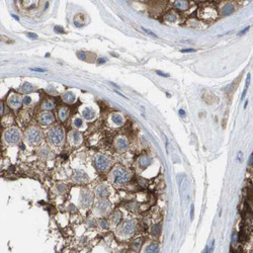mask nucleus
Returning a JSON list of instances; mask_svg holds the SVG:
<instances>
[{
	"mask_svg": "<svg viewBox=\"0 0 253 253\" xmlns=\"http://www.w3.org/2000/svg\"><path fill=\"white\" fill-rule=\"evenodd\" d=\"M34 90V86L29 82H25L23 84L20 86V91L22 93H30Z\"/></svg>",
	"mask_w": 253,
	"mask_h": 253,
	"instance_id": "aec40b11",
	"label": "nucleus"
},
{
	"mask_svg": "<svg viewBox=\"0 0 253 253\" xmlns=\"http://www.w3.org/2000/svg\"><path fill=\"white\" fill-rule=\"evenodd\" d=\"M178 113H179V114H180L181 117H184V116H185V112H184V110H183L182 109H180L178 110Z\"/></svg>",
	"mask_w": 253,
	"mask_h": 253,
	"instance_id": "a19ab883",
	"label": "nucleus"
},
{
	"mask_svg": "<svg viewBox=\"0 0 253 253\" xmlns=\"http://www.w3.org/2000/svg\"><path fill=\"white\" fill-rule=\"evenodd\" d=\"M73 125H74V127L75 128H81L83 126V121L81 117H75L74 121H73Z\"/></svg>",
	"mask_w": 253,
	"mask_h": 253,
	"instance_id": "393cba45",
	"label": "nucleus"
},
{
	"mask_svg": "<svg viewBox=\"0 0 253 253\" xmlns=\"http://www.w3.org/2000/svg\"><path fill=\"white\" fill-rule=\"evenodd\" d=\"M193 52H196L195 49H184V50H181V53H193Z\"/></svg>",
	"mask_w": 253,
	"mask_h": 253,
	"instance_id": "72a5a7b5",
	"label": "nucleus"
},
{
	"mask_svg": "<svg viewBox=\"0 0 253 253\" xmlns=\"http://www.w3.org/2000/svg\"><path fill=\"white\" fill-rule=\"evenodd\" d=\"M190 219H193V204H192V207H190Z\"/></svg>",
	"mask_w": 253,
	"mask_h": 253,
	"instance_id": "4c0bfd02",
	"label": "nucleus"
},
{
	"mask_svg": "<svg viewBox=\"0 0 253 253\" xmlns=\"http://www.w3.org/2000/svg\"><path fill=\"white\" fill-rule=\"evenodd\" d=\"M249 164H250V165L252 164V156H251L250 158H249Z\"/></svg>",
	"mask_w": 253,
	"mask_h": 253,
	"instance_id": "c03bdc74",
	"label": "nucleus"
},
{
	"mask_svg": "<svg viewBox=\"0 0 253 253\" xmlns=\"http://www.w3.org/2000/svg\"><path fill=\"white\" fill-rule=\"evenodd\" d=\"M3 110H4V107H3V103L0 102V116L3 114Z\"/></svg>",
	"mask_w": 253,
	"mask_h": 253,
	"instance_id": "58836bf2",
	"label": "nucleus"
},
{
	"mask_svg": "<svg viewBox=\"0 0 253 253\" xmlns=\"http://www.w3.org/2000/svg\"><path fill=\"white\" fill-rule=\"evenodd\" d=\"M27 37L32 38V39H38V36L37 34H27Z\"/></svg>",
	"mask_w": 253,
	"mask_h": 253,
	"instance_id": "ea45409f",
	"label": "nucleus"
},
{
	"mask_svg": "<svg viewBox=\"0 0 253 253\" xmlns=\"http://www.w3.org/2000/svg\"><path fill=\"white\" fill-rule=\"evenodd\" d=\"M139 163L142 167H147V166L151 163V159L148 157V156H142L139 159Z\"/></svg>",
	"mask_w": 253,
	"mask_h": 253,
	"instance_id": "4be33fe9",
	"label": "nucleus"
},
{
	"mask_svg": "<svg viewBox=\"0 0 253 253\" xmlns=\"http://www.w3.org/2000/svg\"><path fill=\"white\" fill-rule=\"evenodd\" d=\"M40 156H42V157H47V156H49V151L47 150V149H41V151H40Z\"/></svg>",
	"mask_w": 253,
	"mask_h": 253,
	"instance_id": "bb28decb",
	"label": "nucleus"
},
{
	"mask_svg": "<svg viewBox=\"0 0 253 253\" xmlns=\"http://www.w3.org/2000/svg\"><path fill=\"white\" fill-rule=\"evenodd\" d=\"M22 102L25 103L26 105H29L30 102H32V98L30 97V96H25V98H23Z\"/></svg>",
	"mask_w": 253,
	"mask_h": 253,
	"instance_id": "cd10ccee",
	"label": "nucleus"
},
{
	"mask_svg": "<svg viewBox=\"0 0 253 253\" xmlns=\"http://www.w3.org/2000/svg\"><path fill=\"white\" fill-rule=\"evenodd\" d=\"M22 97H20L18 94H16V93H11L7 99V105H9L10 109H18L19 107L22 106Z\"/></svg>",
	"mask_w": 253,
	"mask_h": 253,
	"instance_id": "6e6552de",
	"label": "nucleus"
},
{
	"mask_svg": "<svg viewBox=\"0 0 253 253\" xmlns=\"http://www.w3.org/2000/svg\"><path fill=\"white\" fill-rule=\"evenodd\" d=\"M73 180L77 183H85L89 180V177L84 171L76 170L73 174Z\"/></svg>",
	"mask_w": 253,
	"mask_h": 253,
	"instance_id": "9b49d317",
	"label": "nucleus"
},
{
	"mask_svg": "<svg viewBox=\"0 0 253 253\" xmlns=\"http://www.w3.org/2000/svg\"><path fill=\"white\" fill-rule=\"evenodd\" d=\"M100 226H101L102 229H106L109 227V224H107V222H105V220H102V221H100Z\"/></svg>",
	"mask_w": 253,
	"mask_h": 253,
	"instance_id": "473e14b6",
	"label": "nucleus"
},
{
	"mask_svg": "<svg viewBox=\"0 0 253 253\" xmlns=\"http://www.w3.org/2000/svg\"><path fill=\"white\" fill-rule=\"evenodd\" d=\"M69 141L72 145H75L77 146L82 142V135L80 132L78 131H72L70 134H69Z\"/></svg>",
	"mask_w": 253,
	"mask_h": 253,
	"instance_id": "f8f14e48",
	"label": "nucleus"
},
{
	"mask_svg": "<svg viewBox=\"0 0 253 253\" xmlns=\"http://www.w3.org/2000/svg\"><path fill=\"white\" fill-rule=\"evenodd\" d=\"M95 195L99 199H105V197L109 196V189L105 184H100L95 189Z\"/></svg>",
	"mask_w": 253,
	"mask_h": 253,
	"instance_id": "ddd939ff",
	"label": "nucleus"
},
{
	"mask_svg": "<svg viewBox=\"0 0 253 253\" xmlns=\"http://www.w3.org/2000/svg\"><path fill=\"white\" fill-rule=\"evenodd\" d=\"M30 70L37 71V72H45V71H46V70H44V69H41V68H33V69H30Z\"/></svg>",
	"mask_w": 253,
	"mask_h": 253,
	"instance_id": "e433bc0d",
	"label": "nucleus"
},
{
	"mask_svg": "<svg viewBox=\"0 0 253 253\" xmlns=\"http://www.w3.org/2000/svg\"><path fill=\"white\" fill-rule=\"evenodd\" d=\"M175 6L180 10H184L188 8V2L186 1H176Z\"/></svg>",
	"mask_w": 253,
	"mask_h": 253,
	"instance_id": "b1692460",
	"label": "nucleus"
},
{
	"mask_svg": "<svg viewBox=\"0 0 253 253\" xmlns=\"http://www.w3.org/2000/svg\"><path fill=\"white\" fill-rule=\"evenodd\" d=\"M2 140L8 146H14L22 140V132L16 127L7 128L2 135Z\"/></svg>",
	"mask_w": 253,
	"mask_h": 253,
	"instance_id": "f257e3e1",
	"label": "nucleus"
},
{
	"mask_svg": "<svg viewBox=\"0 0 253 253\" xmlns=\"http://www.w3.org/2000/svg\"><path fill=\"white\" fill-rule=\"evenodd\" d=\"M82 117L87 121H92L95 117V112L91 107H85L82 110Z\"/></svg>",
	"mask_w": 253,
	"mask_h": 253,
	"instance_id": "4468645a",
	"label": "nucleus"
},
{
	"mask_svg": "<svg viewBox=\"0 0 253 253\" xmlns=\"http://www.w3.org/2000/svg\"><path fill=\"white\" fill-rule=\"evenodd\" d=\"M54 121H55V117L53 116V113H51L49 112H43L39 114V122L40 124L44 125V126L53 124Z\"/></svg>",
	"mask_w": 253,
	"mask_h": 253,
	"instance_id": "9d476101",
	"label": "nucleus"
},
{
	"mask_svg": "<svg viewBox=\"0 0 253 253\" xmlns=\"http://www.w3.org/2000/svg\"><path fill=\"white\" fill-rule=\"evenodd\" d=\"M249 27H250V26H246V27H245V29H244V30H241V32H239V34H238V36H242V34H245V33H246V32H247V30H249Z\"/></svg>",
	"mask_w": 253,
	"mask_h": 253,
	"instance_id": "f704fd0d",
	"label": "nucleus"
},
{
	"mask_svg": "<svg viewBox=\"0 0 253 253\" xmlns=\"http://www.w3.org/2000/svg\"><path fill=\"white\" fill-rule=\"evenodd\" d=\"M249 83H250V73H248L247 77H246V83H245V89L244 90H247L248 86H249Z\"/></svg>",
	"mask_w": 253,
	"mask_h": 253,
	"instance_id": "c85d7f7f",
	"label": "nucleus"
},
{
	"mask_svg": "<svg viewBox=\"0 0 253 253\" xmlns=\"http://www.w3.org/2000/svg\"><path fill=\"white\" fill-rule=\"evenodd\" d=\"M109 209H110V204L105 200H99V202H97V204H96V206H95L96 214L101 215V216L109 212Z\"/></svg>",
	"mask_w": 253,
	"mask_h": 253,
	"instance_id": "1a4fd4ad",
	"label": "nucleus"
},
{
	"mask_svg": "<svg viewBox=\"0 0 253 253\" xmlns=\"http://www.w3.org/2000/svg\"><path fill=\"white\" fill-rule=\"evenodd\" d=\"M145 253H159V246L156 243H152L145 249Z\"/></svg>",
	"mask_w": 253,
	"mask_h": 253,
	"instance_id": "412c9836",
	"label": "nucleus"
},
{
	"mask_svg": "<svg viewBox=\"0 0 253 253\" xmlns=\"http://www.w3.org/2000/svg\"><path fill=\"white\" fill-rule=\"evenodd\" d=\"M215 248V240H212V244H211V247H208V253H213Z\"/></svg>",
	"mask_w": 253,
	"mask_h": 253,
	"instance_id": "7c9ffc66",
	"label": "nucleus"
},
{
	"mask_svg": "<svg viewBox=\"0 0 253 253\" xmlns=\"http://www.w3.org/2000/svg\"><path fill=\"white\" fill-rule=\"evenodd\" d=\"M112 179L117 184H124L130 180V173L122 167L116 168L112 173Z\"/></svg>",
	"mask_w": 253,
	"mask_h": 253,
	"instance_id": "20e7f679",
	"label": "nucleus"
},
{
	"mask_svg": "<svg viewBox=\"0 0 253 253\" xmlns=\"http://www.w3.org/2000/svg\"><path fill=\"white\" fill-rule=\"evenodd\" d=\"M247 105H248V101H245V103H244V109H246V107H247Z\"/></svg>",
	"mask_w": 253,
	"mask_h": 253,
	"instance_id": "a18cd8bd",
	"label": "nucleus"
},
{
	"mask_svg": "<svg viewBox=\"0 0 253 253\" xmlns=\"http://www.w3.org/2000/svg\"><path fill=\"white\" fill-rule=\"evenodd\" d=\"M62 99L63 101H65L66 103H73L75 101V94L72 91H67L62 94Z\"/></svg>",
	"mask_w": 253,
	"mask_h": 253,
	"instance_id": "2eb2a0df",
	"label": "nucleus"
},
{
	"mask_svg": "<svg viewBox=\"0 0 253 253\" xmlns=\"http://www.w3.org/2000/svg\"><path fill=\"white\" fill-rule=\"evenodd\" d=\"M121 220V215L120 213H114L113 216H112V222L113 224H117L119 223V221Z\"/></svg>",
	"mask_w": 253,
	"mask_h": 253,
	"instance_id": "a878e982",
	"label": "nucleus"
},
{
	"mask_svg": "<svg viewBox=\"0 0 253 253\" xmlns=\"http://www.w3.org/2000/svg\"><path fill=\"white\" fill-rule=\"evenodd\" d=\"M135 227H136V223L134 221H126L123 222L122 224L119 226V233L122 236H130L135 232Z\"/></svg>",
	"mask_w": 253,
	"mask_h": 253,
	"instance_id": "39448f33",
	"label": "nucleus"
},
{
	"mask_svg": "<svg viewBox=\"0 0 253 253\" xmlns=\"http://www.w3.org/2000/svg\"><path fill=\"white\" fill-rule=\"evenodd\" d=\"M105 62H106V59H105V58H100L99 60H98V64L105 63Z\"/></svg>",
	"mask_w": 253,
	"mask_h": 253,
	"instance_id": "79ce46f5",
	"label": "nucleus"
},
{
	"mask_svg": "<svg viewBox=\"0 0 253 253\" xmlns=\"http://www.w3.org/2000/svg\"><path fill=\"white\" fill-rule=\"evenodd\" d=\"M55 107V103L53 100L51 99H46L42 103V109H44L45 112H49V110L53 109Z\"/></svg>",
	"mask_w": 253,
	"mask_h": 253,
	"instance_id": "f3484780",
	"label": "nucleus"
},
{
	"mask_svg": "<svg viewBox=\"0 0 253 253\" xmlns=\"http://www.w3.org/2000/svg\"><path fill=\"white\" fill-rule=\"evenodd\" d=\"M79 203H80L82 208H88L93 203V196L92 193L88 190L83 189L80 192V197H79Z\"/></svg>",
	"mask_w": 253,
	"mask_h": 253,
	"instance_id": "0eeeda50",
	"label": "nucleus"
},
{
	"mask_svg": "<svg viewBox=\"0 0 253 253\" xmlns=\"http://www.w3.org/2000/svg\"><path fill=\"white\" fill-rule=\"evenodd\" d=\"M116 147L119 149L121 151H125L127 150L128 148V142L125 138H119L116 141Z\"/></svg>",
	"mask_w": 253,
	"mask_h": 253,
	"instance_id": "dca6fc26",
	"label": "nucleus"
},
{
	"mask_svg": "<svg viewBox=\"0 0 253 253\" xmlns=\"http://www.w3.org/2000/svg\"><path fill=\"white\" fill-rule=\"evenodd\" d=\"M94 165L98 171H105L109 168L110 160L105 155H98L94 159Z\"/></svg>",
	"mask_w": 253,
	"mask_h": 253,
	"instance_id": "423d86ee",
	"label": "nucleus"
},
{
	"mask_svg": "<svg viewBox=\"0 0 253 253\" xmlns=\"http://www.w3.org/2000/svg\"><path fill=\"white\" fill-rule=\"evenodd\" d=\"M48 140L51 144L55 145V146H59V145L63 144L65 140V132L64 129L61 126H53L48 132Z\"/></svg>",
	"mask_w": 253,
	"mask_h": 253,
	"instance_id": "f03ea898",
	"label": "nucleus"
},
{
	"mask_svg": "<svg viewBox=\"0 0 253 253\" xmlns=\"http://www.w3.org/2000/svg\"><path fill=\"white\" fill-rule=\"evenodd\" d=\"M112 120H113V124L117 125V126H120V125H122L124 123V119H123V117L121 116V114H117V113L113 114Z\"/></svg>",
	"mask_w": 253,
	"mask_h": 253,
	"instance_id": "5701e85b",
	"label": "nucleus"
},
{
	"mask_svg": "<svg viewBox=\"0 0 253 253\" xmlns=\"http://www.w3.org/2000/svg\"><path fill=\"white\" fill-rule=\"evenodd\" d=\"M55 32H60V33H63V30L60 29V27H59V26H57V27H55Z\"/></svg>",
	"mask_w": 253,
	"mask_h": 253,
	"instance_id": "37998d69",
	"label": "nucleus"
},
{
	"mask_svg": "<svg viewBox=\"0 0 253 253\" xmlns=\"http://www.w3.org/2000/svg\"><path fill=\"white\" fill-rule=\"evenodd\" d=\"M156 73H157L159 76H162V77H169V74H167V73H164V72H162V71H159V70H157L156 71Z\"/></svg>",
	"mask_w": 253,
	"mask_h": 253,
	"instance_id": "2f4dec72",
	"label": "nucleus"
},
{
	"mask_svg": "<svg viewBox=\"0 0 253 253\" xmlns=\"http://www.w3.org/2000/svg\"><path fill=\"white\" fill-rule=\"evenodd\" d=\"M234 10H235V8H234L233 4H231V3H227V4L223 7V9H222V12H223L224 15H230L234 12Z\"/></svg>",
	"mask_w": 253,
	"mask_h": 253,
	"instance_id": "a211bd4d",
	"label": "nucleus"
},
{
	"mask_svg": "<svg viewBox=\"0 0 253 253\" xmlns=\"http://www.w3.org/2000/svg\"><path fill=\"white\" fill-rule=\"evenodd\" d=\"M77 55H78L79 58H82V60H84V59H85V54L83 53V52H79Z\"/></svg>",
	"mask_w": 253,
	"mask_h": 253,
	"instance_id": "c9c22d12",
	"label": "nucleus"
},
{
	"mask_svg": "<svg viewBox=\"0 0 253 253\" xmlns=\"http://www.w3.org/2000/svg\"><path fill=\"white\" fill-rule=\"evenodd\" d=\"M69 116V109L67 107H61L60 110H59V117L62 122H65L67 120V117Z\"/></svg>",
	"mask_w": 253,
	"mask_h": 253,
	"instance_id": "6ab92c4d",
	"label": "nucleus"
},
{
	"mask_svg": "<svg viewBox=\"0 0 253 253\" xmlns=\"http://www.w3.org/2000/svg\"><path fill=\"white\" fill-rule=\"evenodd\" d=\"M26 140L30 145H39L43 141V134L38 128L32 127L26 132Z\"/></svg>",
	"mask_w": 253,
	"mask_h": 253,
	"instance_id": "7ed1b4c3",
	"label": "nucleus"
},
{
	"mask_svg": "<svg viewBox=\"0 0 253 253\" xmlns=\"http://www.w3.org/2000/svg\"><path fill=\"white\" fill-rule=\"evenodd\" d=\"M142 30H144V32H145V33H147V34H150V36H152V37H155V38H157V36H156V34H155L154 33H152V32H151V30H148V29H145V27H144V26H142Z\"/></svg>",
	"mask_w": 253,
	"mask_h": 253,
	"instance_id": "c756f323",
	"label": "nucleus"
}]
</instances>
